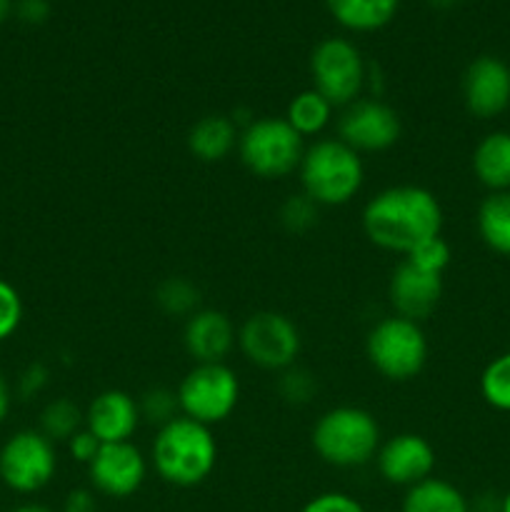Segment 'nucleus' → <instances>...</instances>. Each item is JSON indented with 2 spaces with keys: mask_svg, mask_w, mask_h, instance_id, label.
<instances>
[{
  "mask_svg": "<svg viewBox=\"0 0 510 512\" xmlns=\"http://www.w3.org/2000/svg\"><path fill=\"white\" fill-rule=\"evenodd\" d=\"M360 223L375 248L405 258L443 233V205L423 185H390L365 203Z\"/></svg>",
  "mask_w": 510,
  "mask_h": 512,
  "instance_id": "f257e3e1",
  "label": "nucleus"
},
{
  "mask_svg": "<svg viewBox=\"0 0 510 512\" xmlns=\"http://www.w3.org/2000/svg\"><path fill=\"white\" fill-rule=\"evenodd\" d=\"M150 465L158 478L173 488H198L218 465V440L213 428L178 415L155 430Z\"/></svg>",
  "mask_w": 510,
  "mask_h": 512,
  "instance_id": "f03ea898",
  "label": "nucleus"
},
{
  "mask_svg": "<svg viewBox=\"0 0 510 512\" xmlns=\"http://www.w3.org/2000/svg\"><path fill=\"white\" fill-rule=\"evenodd\" d=\"M298 180L300 193L308 195L318 208L348 205L363 190V155L355 153L340 138H318L305 145Z\"/></svg>",
  "mask_w": 510,
  "mask_h": 512,
  "instance_id": "7ed1b4c3",
  "label": "nucleus"
},
{
  "mask_svg": "<svg viewBox=\"0 0 510 512\" xmlns=\"http://www.w3.org/2000/svg\"><path fill=\"white\" fill-rule=\"evenodd\" d=\"M383 433L370 410L358 405H335L315 420L310 445L325 465L338 470L365 468L378 455Z\"/></svg>",
  "mask_w": 510,
  "mask_h": 512,
  "instance_id": "20e7f679",
  "label": "nucleus"
},
{
  "mask_svg": "<svg viewBox=\"0 0 510 512\" xmlns=\"http://www.w3.org/2000/svg\"><path fill=\"white\" fill-rule=\"evenodd\" d=\"M428 338L423 325L400 315H385L365 335V358L390 383H408L425 370Z\"/></svg>",
  "mask_w": 510,
  "mask_h": 512,
  "instance_id": "39448f33",
  "label": "nucleus"
},
{
  "mask_svg": "<svg viewBox=\"0 0 510 512\" xmlns=\"http://www.w3.org/2000/svg\"><path fill=\"white\" fill-rule=\"evenodd\" d=\"M238 158L250 175L260 180H285L298 173L305 140L285 118H253L238 138Z\"/></svg>",
  "mask_w": 510,
  "mask_h": 512,
  "instance_id": "423d86ee",
  "label": "nucleus"
},
{
  "mask_svg": "<svg viewBox=\"0 0 510 512\" xmlns=\"http://www.w3.org/2000/svg\"><path fill=\"white\" fill-rule=\"evenodd\" d=\"M180 415L200 425L225 423L240 403V378L228 363H195L175 388Z\"/></svg>",
  "mask_w": 510,
  "mask_h": 512,
  "instance_id": "0eeeda50",
  "label": "nucleus"
},
{
  "mask_svg": "<svg viewBox=\"0 0 510 512\" xmlns=\"http://www.w3.org/2000/svg\"><path fill=\"white\" fill-rule=\"evenodd\" d=\"M368 68L358 45L348 38H325L310 53V88L318 90L333 108H345L363 98Z\"/></svg>",
  "mask_w": 510,
  "mask_h": 512,
  "instance_id": "6e6552de",
  "label": "nucleus"
},
{
  "mask_svg": "<svg viewBox=\"0 0 510 512\" xmlns=\"http://www.w3.org/2000/svg\"><path fill=\"white\" fill-rule=\"evenodd\" d=\"M238 350L255 368L283 373L298 365L303 338L295 320H290L285 313L258 310L248 315L238 328Z\"/></svg>",
  "mask_w": 510,
  "mask_h": 512,
  "instance_id": "1a4fd4ad",
  "label": "nucleus"
},
{
  "mask_svg": "<svg viewBox=\"0 0 510 512\" xmlns=\"http://www.w3.org/2000/svg\"><path fill=\"white\" fill-rule=\"evenodd\" d=\"M58 473V450L38 428L10 435L0 448V480L18 495H35L48 488Z\"/></svg>",
  "mask_w": 510,
  "mask_h": 512,
  "instance_id": "9d476101",
  "label": "nucleus"
},
{
  "mask_svg": "<svg viewBox=\"0 0 510 512\" xmlns=\"http://www.w3.org/2000/svg\"><path fill=\"white\" fill-rule=\"evenodd\" d=\"M403 135V123L393 105L385 103L383 98H358L345 105L338 118V135L345 145L360 155L385 153L393 148Z\"/></svg>",
  "mask_w": 510,
  "mask_h": 512,
  "instance_id": "9b49d317",
  "label": "nucleus"
},
{
  "mask_svg": "<svg viewBox=\"0 0 510 512\" xmlns=\"http://www.w3.org/2000/svg\"><path fill=\"white\" fill-rule=\"evenodd\" d=\"M85 468L90 490L113 500L133 498L148 478V458L133 440L100 445L98 455Z\"/></svg>",
  "mask_w": 510,
  "mask_h": 512,
  "instance_id": "f8f14e48",
  "label": "nucleus"
},
{
  "mask_svg": "<svg viewBox=\"0 0 510 512\" xmlns=\"http://www.w3.org/2000/svg\"><path fill=\"white\" fill-rule=\"evenodd\" d=\"M373 463L385 483L408 490L433 478L438 458L428 438L418 433H398L380 443Z\"/></svg>",
  "mask_w": 510,
  "mask_h": 512,
  "instance_id": "ddd939ff",
  "label": "nucleus"
},
{
  "mask_svg": "<svg viewBox=\"0 0 510 512\" xmlns=\"http://www.w3.org/2000/svg\"><path fill=\"white\" fill-rule=\"evenodd\" d=\"M460 90L473 118H498L510 108V65L495 55H480L465 68Z\"/></svg>",
  "mask_w": 510,
  "mask_h": 512,
  "instance_id": "4468645a",
  "label": "nucleus"
},
{
  "mask_svg": "<svg viewBox=\"0 0 510 512\" xmlns=\"http://www.w3.org/2000/svg\"><path fill=\"white\" fill-rule=\"evenodd\" d=\"M388 300L395 315L423 325L443 300V275L425 273L403 258L390 273Z\"/></svg>",
  "mask_w": 510,
  "mask_h": 512,
  "instance_id": "2eb2a0df",
  "label": "nucleus"
},
{
  "mask_svg": "<svg viewBox=\"0 0 510 512\" xmlns=\"http://www.w3.org/2000/svg\"><path fill=\"white\" fill-rule=\"evenodd\" d=\"M140 425L143 418H140L138 398H133L128 390H103L85 408V430H90L103 445L130 443Z\"/></svg>",
  "mask_w": 510,
  "mask_h": 512,
  "instance_id": "dca6fc26",
  "label": "nucleus"
},
{
  "mask_svg": "<svg viewBox=\"0 0 510 512\" xmlns=\"http://www.w3.org/2000/svg\"><path fill=\"white\" fill-rule=\"evenodd\" d=\"M238 345V328L228 313L200 308L183 325V348L195 363H225Z\"/></svg>",
  "mask_w": 510,
  "mask_h": 512,
  "instance_id": "f3484780",
  "label": "nucleus"
},
{
  "mask_svg": "<svg viewBox=\"0 0 510 512\" xmlns=\"http://www.w3.org/2000/svg\"><path fill=\"white\" fill-rule=\"evenodd\" d=\"M240 128L233 123L230 115L213 113L195 120L188 130V153L200 163H223L225 158L238 150Z\"/></svg>",
  "mask_w": 510,
  "mask_h": 512,
  "instance_id": "a211bd4d",
  "label": "nucleus"
},
{
  "mask_svg": "<svg viewBox=\"0 0 510 512\" xmlns=\"http://www.w3.org/2000/svg\"><path fill=\"white\" fill-rule=\"evenodd\" d=\"M473 175L490 193H505L510 190V133L508 130H493L473 150Z\"/></svg>",
  "mask_w": 510,
  "mask_h": 512,
  "instance_id": "6ab92c4d",
  "label": "nucleus"
},
{
  "mask_svg": "<svg viewBox=\"0 0 510 512\" xmlns=\"http://www.w3.org/2000/svg\"><path fill=\"white\" fill-rule=\"evenodd\" d=\"M325 5L343 28L353 33H373L395 18L400 0H325Z\"/></svg>",
  "mask_w": 510,
  "mask_h": 512,
  "instance_id": "aec40b11",
  "label": "nucleus"
},
{
  "mask_svg": "<svg viewBox=\"0 0 510 512\" xmlns=\"http://www.w3.org/2000/svg\"><path fill=\"white\" fill-rule=\"evenodd\" d=\"M400 512H470V498L450 480L433 475L405 490Z\"/></svg>",
  "mask_w": 510,
  "mask_h": 512,
  "instance_id": "412c9836",
  "label": "nucleus"
},
{
  "mask_svg": "<svg viewBox=\"0 0 510 512\" xmlns=\"http://www.w3.org/2000/svg\"><path fill=\"white\" fill-rule=\"evenodd\" d=\"M475 228L485 248L510 258V190L485 195L475 213Z\"/></svg>",
  "mask_w": 510,
  "mask_h": 512,
  "instance_id": "4be33fe9",
  "label": "nucleus"
},
{
  "mask_svg": "<svg viewBox=\"0 0 510 512\" xmlns=\"http://www.w3.org/2000/svg\"><path fill=\"white\" fill-rule=\"evenodd\" d=\"M333 103L325 100L318 90L308 88L300 90L298 95H293L285 108L283 118L288 120L290 128L300 135V138H315L318 140L320 135L328 130V125L333 123Z\"/></svg>",
  "mask_w": 510,
  "mask_h": 512,
  "instance_id": "5701e85b",
  "label": "nucleus"
},
{
  "mask_svg": "<svg viewBox=\"0 0 510 512\" xmlns=\"http://www.w3.org/2000/svg\"><path fill=\"white\" fill-rule=\"evenodd\" d=\"M85 428V410L70 398H53L43 405L38 418V430L50 440L60 445L68 443L78 430Z\"/></svg>",
  "mask_w": 510,
  "mask_h": 512,
  "instance_id": "b1692460",
  "label": "nucleus"
},
{
  "mask_svg": "<svg viewBox=\"0 0 510 512\" xmlns=\"http://www.w3.org/2000/svg\"><path fill=\"white\" fill-rule=\"evenodd\" d=\"M155 305L168 318L188 320L190 315L203 308V295H200V288L193 280L183 278V275H173V278H165L158 283Z\"/></svg>",
  "mask_w": 510,
  "mask_h": 512,
  "instance_id": "393cba45",
  "label": "nucleus"
},
{
  "mask_svg": "<svg viewBox=\"0 0 510 512\" xmlns=\"http://www.w3.org/2000/svg\"><path fill=\"white\" fill-rule=\"evenodd\" d=\"M480 395L500 413H510V350L490 360L480 373Z\"/></svg>",
  "mask_w": 510,
  "mask_h": 512,
  "instance_id": "a878e982",
  "label": "nucleus"
},
{
  "mask_svg": "<svg viewBox=\"0 0 510 512\" xmlns=\"http://www.w3.org/2000/svg\"><path fill=\"white\" fill-rule=\"evenodd\" d=\"M140 418L143 423L153 425V428H163L170 420L180 415V403L175 388H165V385H153V388L143 390L138 398Z\"/></svg>",
  "mask_w": 510,
  "mask_h": 512,
  "instance_id": "bb28decb",
  "label": "nucleus"
},
{
  "mask_svg": "<svg viewBox=\"0 0 510 512\" xmlns=\"http://www.w3.org/2000/svg\"><path fill=\"white\" fill-rule=\"evenodd\" d=\"M278 218L290 235H305L318 225L320 208L305 193H293L280 205Z\"/></svg>",
  "mask_w": 510,
  "mask_h": 512,
  "instance_id": "cd10ccee",
  "label": "nucleus"
},
{
  "mask_svg": "<svg viewBox=\"0 0 510 512\" xmlns=\"http://www.w3.org/2000/svg\"><path fill=\"white\" fill-rule=\"evenodd\" d=\"M278 390L280 400L288 405H295V408H303V405L313 403L315 393H318V380L310 370L300 368V365H293V368L278 373Z\"/></svg>",
  "mask_w": 510,
  "mask_h": 512,
  "instance_id": "c85d7f7f",
  "label": "nucleus"
},
{
  "mask_svg": "<svg viewBox=\"0 0 510 512\" xmlns=\"http://www.w3.org/2000/svg\"><path fill=\"white\" fill-rule=\"evenodd\" d=\"M408 263H413L415 268L425 270V273L443 275L448 270L450 260H453V253H450V245L443 235H435V238L420 243L413 253L405 255Z\"/></svg>",
  "mask_w": 510,
  "mask_h": 512,
  "instance_id": "c756f323",
  "label": "nucleus"
},
{
  "mask_svg": "<svg viewBox=\"0 0 510 512\" xmlns=\"http://www.w3.org/2000/svg\"><path fill=\"white\" fill-rule=\"evenodd\" d=\"M23 315L25 308L20 293L15 290V285L0 278V343L18 333L20 323H23Z\"/></svg>",
  "mask_w": 510,
  "mask_h": 512,
  "instance_id": "7c9ffc66",
  "label": "nucleus"
},
{
  "mask_svg": "<svg viewBox=\"0 0 510 512\" xmlns=\"http://www.w3.org/2000/svg\"><path fill=\"white\" fill-rule=\"evenodd\" d=\"M300 512H368L365 505L358 498L348 493H340V490H328V493H320L315 498H310L308 503L300 508Z\"/></svg>",
  "mask_w": 510,
  "mask_h": 512,
  "instance_id": "2f4dec72",
  "label": "nucleus"
},
{
  "mask_svg": "<svg viewBox=\"0 0 510 512\" xmlns=\"http://www.w3.org/2000/svg\"><path fill=\"white\" fill-rule=\"evenodd\" d=\"M48 383H50L48 365L30 363L18 378V395L23 400H33V398H38L45 388H48Z\"/></svg>",
  "mask_w": 510,
  "mask_h": 512,
  "instance_id": "473e14b6",
  "label": "nucleus"
},
{
  "mask_svg": "<svg viewBox=\"0 0 510 512\" xmlns=\"http://www.w3.org/2000/svg\"><path fill=\"white\" fill-rule=\"evenodd\" d=\"M100 445H103V443H100V440L95 438L90 430L83 428V430H78V433H75L73 438L68 440V443H65V450H68V455L75 460V463L88 465L90 460L98 455Z\"/></svg>",
  "mask_w": 510,
  "mask_h": 512,
  "instance_id": "72a5a7b5",
  "label": "nucleus"
},
{
  "mask_svg": "<svg viewBox=\"0 0 510 512\" xmlns=\"http://www.w3.org/2000/svg\"><path fill=\"white\" fill-rule=\"evenodd\" d=\"M13 8L18 18L28 25H43L50 15L48 0H18Z\"/></svg>",
  "mask_w": 510,
  "mask_h": 512,
  "instance_id": "f704fd0d",
  "label": "nucleus"
},
{
  "mask_svg": "<svg viewBox=\"0 0 510 512\" xmlns=\"http://www.w3.org/2000/svg\"><path fill=\"white\" fill-rule=\"evenodd\" d=\"M95 490L90 488H75L65 495L63 512H100L98 498H95Z\"/></svg>",
  "mask_w": 510,
  "mask_h": 512,
  "instance_id": "c9c22d12",
  "label": "nucleus"
},
{
  "mask_svg": "<svg viewBox=\"0 0 510 512\" xmlns=\"http://www.w3.org/2000/svg\"><path fill=\"white\" fill-rule=\"evenodd\" d=\"M500 505H503V495L483 493L470 500V512H500Z\"/></svg>",
  "mask_w": 510,
  "mask_h": 512,
  "instance_id": "e433bc0d",
  "label": "nucleus"
},
{
  "mask_svg": "<svg viewBox=\"0 0 510 512\" xmlns=\"http://www.w3.org/2000/svg\"><path fill=\"white\" fill-rule=\"evenodd\" d=\"M10 405H13V390H10V383L5 380V375L0 373V425L8 418Z\"/></svg>",
  "mask_w": 510,
  "mask_h": 512,
  "instance_id": "4c0bfd02",
  "label": "nucleus"
},
{
  "mask_svg": "<svg viewBox=\"0 0 510 512\" xmlns=\"http://www.w3.org/2000/svg\"><path fill=\"white\" fill-rule=\"evenodd\" d=\"M10 512H55V510L48 508V505H43V503H23Z\"/></svg>",
  "mask_w": 510,
  "mask_h": 512,
  "instance_id": "58836bf2",
  "label": "nucleus"
},
{
  "mask_svg": "<svg viewBox=\"0 0 510 512\" xmlns=\"http://www.w3.org/2000/svg\"><path fill=\"white\" fill-rule=\"evenodd\" d=\"M10 10H13V0H0V23L8 18Z\"/></svg>",
  "mask_w": 510,
  "mask_h": 512,
  "instance_id": "ea45409f",
  "label": "nucleus"
},
{
  "mask_svg": "<svg viewBox=\"0 0 510 512\" xmlns=\"http://www.w3.org/2000/svg\"><path fill=\"white\" fill-rule=\"evenodd\" d=\"M430 5H433V8H453L455 3H458V0H428Z\"/></svg>",
  "mask_w": 510,
  "mask_h": 512,
  "instance_id": "a19ab883",
  "label": "nucleus"
},
{
  "mask_svg": "<svg viewBox=\"0 0 510 512\" xmlns=\"http://www.w3.org/2000/svg\"><path fill=\"white\" fill-rule=\"evenodd\" d=\"M500 512H510V490L503 495V505H500Z\"/></svg>",
  "mask_w": 510,
  "mask_h": 512,
  "instance_id": "79ce46f5",
  "label": "nucleus"
}]
</instances>
